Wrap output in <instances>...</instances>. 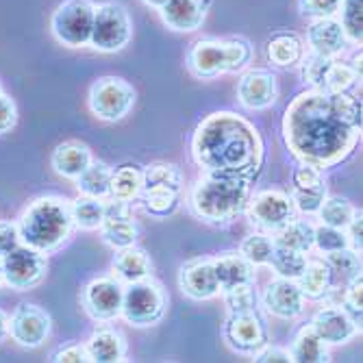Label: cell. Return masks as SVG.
<instances>
[{
	"mask_svg": "<svg viewBox=\"0 0 363 363\" xmlns=\"http://www.w3.org/2000/svg\"><path fill=\"white\" fill-rule=\"evenodd\" d=\"M361 138V101L348 91L307 89L283 116V140L301 163L318 170L346 161Z\"/></svg>",
	"mask_w": 363,
	"mask_h": 363,
	"instance_id": "1",
	"label": "cell"
},
{
	"mask_svg": "<svg viewBox=\"0 0 363 363\" xmlns=\"http://www.w3.org/2000/svg\"><path fill=\"white\" fill-rule=\"evenodd\" d=\"M259 128L233 111H216L196 126L191 157L205 172L255 181L263 168Z\"/></svg>",
	"mask_w": 363,
	"mask_h": 363,
	"instance_id": "2",
	"label": "cell"
},
{
	"mask_svg": "<svg viewBox=\"0 0 363 363\" xmlns=\"http://www.w3.org/2000/svg\"><path fill=\"white\" fill-rule=\"evenodd\" d=\"M248 179L233 174L205 172L189 191V207L196 218L209 224H230L242 213H246L250 201Z\"/></svg>",
	"mask_w": 363,
	"mask_h": 363,
	"instance_id": "3",
	"label": "cell"
},
{
	"mask_svg": "<svg viewBox=\"0 0 363 363\" xmlns=\"http://www.w3.org/2000/svg\"><path fill=\"white\" fill-rule=\"evenodd\" d=\"M74 220L70 213V203L59 196L35 198L18 220L20 242L44 255L61 248L70 240Z\"/></svg>",
	"mask_w": 363,
	"mask_h": 363,
	"instance_id": "4",
	"label": "cell"
},
{
	"mask_svg": "<svg viewBox=\"0 0 363 363\" xmlns=\"http://www.w3.org/2000/svg\"><path fill=\"white\" fill-rule=\"evenodd\" d=\"M252 59V48L246 40H201L187 55V68L196 79H216L220 74L242 72Z\"/></svg>",
	"mask_w": 363,
	"mask_h": 363,
	"instance_id": "5",
	"label": "cell"
},
{
	"mask_svg": "<svg viewBox=\"0 0 363 363\" xmlns=\"http://www.w3.org/2000/svg\"><path fill=\"white\" fill-rule=\"evenodd\" d=\"M168 311V296L163 287L148 279L128 283L124 287V298H122V311L120 315L133 326H155L163 320Z\"/></svg>",
	"mask_w": 363,
	"mask_h": 363,
	"instance_id": "6",
	"label": "cell"
},
{
	"mask_svg": "<svg viewBox=\"0 0 363 363\" xmlns=\"http://www.w3.org/2000/svg\"><path fill=\"white\" fill-rule=\"evenodd\" d=\"M96 5L91 0H63L55 9L50 30L59 44L68 48H81L89 44Z\"/></svg>",
	"mask_w": 363,
	"mask_h": 363,
	"instance_id": "7",
	"label": "cell"
},
{
	"mask_svg": "<svg viewBox=\"0 0 363 363\" xmlns=\"http://www.w3.org/2000/svg\"><path fill=\"white\" fill-rule=\"evenodd\" d=\"M133 35V24H130L128 11L118 3H103L96 5L94 24L89 46L101 52H120L128 46Z\"/></svg>",
	"mask_w": 363,
	"mask_h": 363,
	"instance_id": "8",
	"label": "cell"
},
{
	"mask_svg": "<svg viewBox=\"0 0 363 363\" xmlns=\"http://www.w3.org/2000/svg\"><path fill=\"white\" fill-rule=\"evenodd\" d=\"M89 111L103 122H120L124 120L135 105V89L124 79L103 77L94 81L87 98Z\"/></svg>",
	"mask_w": 363,
	"mask_h": 363,
	"instance_id": "9",
	"label": "cell"
},
{
	"mask_svg": "<svg viewBox=\"0 0 363 363\" xmlns=\"http://www.w3.org/2000/svg\"><path fill=\"white\" fill-rule=\"evenodd\" d=\"M248 220L266 233H277L287 222H291L298 211H296L291 196L279 189H263L255 196H250L246 207Z\"/></svg>",
	"mask_w": 363,
	"mask_h": 363,
	"instance_id": "10",
	"label": "cell"
},
{
	"mask_svg": "<svg viewBox=\"0 0 363 363\" xmlns=\"http://www.w3.org/2000/svg\"><path fill=\"white\" fill-rule=\"evenodd\" d=\"M46 255L24 244L3 257V283H7L11 289L26 291L38 287L46 279Z\"/></svg>",
	"mask_w": 363,
	"mask_h": 363,
	"instance_id": "11",
	"label": "cell"
},
{
	"mask_svg": "<svg viewBox=\"0 0 363 363\" xmlns=\"http://www.w3.org/2000/svg\"><path fill=\"white\" fill-rule=\"evenodd\" d=\"M224 340L230 350L252 357L257 350L268 344V328L261 322L257 311L228 313L224 322Z\"/></svg>",
	"mask_w": 363,
	"mask_h": 363,
	"instance_id": "12",
	"label": "cell"
},
{
	"mask_svg": "<svg viewBox=\"0 0 363 363\" xmlns=\"http://www.w3.org/2000/svg\"><path fill=\"white\" fill-rule=\"evenodd\" d=\"M124 298V285L116 277H103L91 281L83 289V309L96 322H111L120 318Z\"/></svg>",
	"mask_w": 363,
	"mask_h": 363,
	"instance_id": "13",
	"label": "cell"
},
{
	"mask_svg": "<svg viewBox=\"0 0 363 363\" xmlns=\"http://www.w3.org/2000/svg\"><path fill=\"white\" fill-rule=\"evenodd\" d=\"M50 315L35 305H20L9 315V335L22 348H40L50 335Z\"/></svg>",
	"mask_w": 363,
	"mask_h": 363,
	"instance_id": "14",
	"label": "cell"
},
{
	"mask_svg": "<svg viewBox=\"0 0 363 363\" xmlns=\"http://www.w3.org/2000/svg\"><path fill=\"white\" fill-rule=\"evenodd\" d=\"M261 303L268 313L281 320H294L305 311V296L294 279L277 277L263 289Z\"/></svg>",
	"mask_w": 363,
	"mask_h": 363,
	"instance_id": "15",
	"label": "cell"
},
{
	"mask_svg": "<svg viewBox=\"0 0 363 363\" xmlns=\"http://www.w3.org/2000/svg\"><path fill=\"white\" fill-rule=\"evenodd\" d=\"M181 291L191 301H211L220 294L213 259H191L179 272Z\"/></svg>",
	"mask_w": 363,
	"mask_h": 363,
	"instance_id": "16",
	"label": "cell"
},
{
	"mask_svg": "<svg viewBox=\"0 0 363 363\" xmlns=\"http://www.w3.org/2000/svg\"><path fill=\"white\" fill-rule=\"evenodd\" d=\"M238 98L250 111L270 109L279 98L277 77L268 70H248L238 83Z\"/></svg>",
	"mask_w": 363,
	"mask_h": 363,
	"instance_id": "17",
	"label": "cell"
},
{
	"mask_svg": "<svg viewBox=\"0 0 363 363\" xmlns=\"http://www.w3.org/2000/svg\"><path fill=\"white\" fill-rule=\"evenodd\" d=\"M311 328L326 346L348 344L357 333H361V328L354 324V320L340 305H331V307L320 309L311 320Z\"/></svg>",
	"mask_w": 363,
	"mask_h": 363,
	"instance_id": "18",
	"label": "cell"
},
{
	"mask_svg": "<svg viewBox=\"0 0 363 363\" xmlns=\"http://www.w3.org/2000/svg\"><path fill=\"white\" fill-rule=\"evenodd\" d=\"M307 44L311 48V52L322 55V57H331L337 59L340 55L346 52L348 48V38L340 24V20L335 18H322V20H313L307 28Z\"/></svg>",
	"mask_w": 363,
	"mask_h": 363,
	"instance_id": "19",
	"label": "cell"
},
{
	"mask_svg": "<svg viewBox=\"0 0 363 363\" xmlns=\"http://www.w3.org/2000/svg\"><path fill=\"white\" fill-rule=\"evenodd\" d=\"M159 11H161L163 22L179 33L198 30L207 18L205 0H168Z\"/></svg>",
	"mask_w": 363,
	"mask_h": 363,
	"instance_id": "20",
	"label": "cell"
},
{
	"mask_svg": "<svg viewBox=\"0 0 363 363\" xmlns=\"http://www.w3.org/2000/svg\"><path fill=\"white\" fill-rule=\"evenodd\" d=\"M91 161H94V155L89 146L81 142H63L52 150V157H50L55 172L70 181L81 177L89 168Z\"/></svg>",
	"mask_w": 363,
	"mask_h": 363,
	"instance_id": "21",
	"label": "cell"
},
{
	"mask_svg": "<svg viewBox=\"0 0 363 363\" xmlns=\"http://www.w3.org/2000/svg\"><path fill=\"white\" fill-rule=\"evenodd\" d=\"M91 363H118L126 357V342L116 328H98L85 344Z\"/></svg>",
	"mask_w": 363,
	"mask_h": 363,
	"instance_id": "22",
	"label": "cell"
},
{
	"mask_svg": "<svg viewBox=\"0 0 363 363\" xmlns=\"http://www.w3.org/2000/svg\"><path fill=\"white\" fill-rule=\"evenodd\" d=\"M213 268H216V277L220 283V291H228L238 285L255 283V266L242 255H235V252L222 255L213 259Z\"/></svg>",
	"mask_w": 363,
	"mask_h": 363,
	"instance_id": "23",
	"label": "cell"
},
{
	"mask_svg": "<svg viewBox=\"0 0 363 363\" xmlns=\"http://www.w3.org/2000/svg\"><path fill=\"white\" fill-rule=\"evenodd\" d=\"M113 272H116V279H120L122 283H135V281L150 277L152 261L146 255V250L138 246H128V248L118 250L113 259Z\"/></svg>",
	"mask_w": 363,
	"mask_h": 363,
	"instance_id": "24",
	"label": "cell"
},
{
	"mask_svg": "<svg viewBox=\"0 0 363 363\" xmlns=\"http://www.w3.org/2000/svg\"><path fill=\"white\" fill-rule=\"evenodd\" d=\"M296 283H298L305 298L322 301L333 287V272L326 261H307L305 270L296 279Z\"/></svg>",
	"mask_w": 363,
	"mask_h": 363,
	"instance_id": "25",
	"label": "cell"
},
{
	"mask_svg": "<svg viewBox=\"0 0 363 363\" xmlns=\"http://www.w3.org/2000/svg\"><path fill=\"white\" fill-rule=\"evenodd\" d=\"M101 235H103L107 246H111L113 250H122V248L138 244L140 226L135 224L133 218H130V213H126V216H105V220L101 224Z\"/></svg>",
	"mask_w": 363,
	"mask_h": 363,
	"instance_id": "26",
	"label": "cell"
},
{
	"mask_svg": "<svg viewBox=\"0 0 363 363\" xmlns=\"http://www.w3.org/2000/svg\"><path fill=\"white\" fill-rule=\"evenodd\" d=\"M305 57V42L296 33H279L268 42V59L279 68H296Z\"/></svg>",
	"mask_w": 363,
	"mask_h": 363,
	"instance_id": "27",
	"label": "cell"
},
{
	"mask_svg": "<svg viewBox=\"0 0 363 363\" xmlns=\"http://www.w3.org/2000/svg\"><path fill=\"white\" fill-rule=\"evenodd\" d=\"M289 357L296 363H324V361H328V346L318 337V333L309 324V326L301 328L298 335L294 337Z\"/></svg>",
	"mask_w": 363,
	"mask_h": 363,
	"instance_id": "28",
	"label": "cell"
},
{
	"mask_svg": "<svg viewBox=\"0 0 363 363\" xmlns=\"http://www.w3.org/2000/svg\"><path fill=\"white\" fill-rule=\"evenodd\" d=\"M111 174H113V170L105 161H91L89 168L81 177H77L74 183L83 196H94V198H103V201H107L111 196Z\"/></svg>",
	"mask_w": 363,
	"mask_h": 363,
	"instance_id": "29",
	"label": "cell"
},
{
	"mask_svg": "<svg viewBox=\"0 0 363 363\" xmlns=\"http://www.w3.org/2000/svg\"><path fill=\"white\" fill-rule=\"evenodd\" d=\"M313 233H315V226L309 220L294 218L291 222H287L283 228L277 230L274 242L307 255V252L313 250Z\"/></svg>",
	"mask_w": 363,
	"mask_h": 363,
	"instance_id": "30",
	"label": "cell"
},
{
	"mask_svg": "<svg viewBox=\"0 0 363 363\" xmlns=\"http://www.w3.org/2000/svg\"><path fill=\"white\" fill-rule=\"evenodd\" d=\"M70 213L74 220L77 228L83 230H96L101 228L105 220V201L103 198H94V196H79L70 203Z\"/></svg>",
	"mask_w": 363,
	"mask_h": 363,
	"instance_id": "31",
	"label": "cell"
},
{
	"mask_svg": "<svg viewBox=\"0 0 363 363\" xmlns=\"http://www.w3.org/2000/svg\"><path fill=\"white\" fill-rule=\"evenodd\" d=\"M144 177V187L142 189H172L181 191L183 189V172L179 166L168 161H155L142 172Z\"/></svg>",
	"mask_w": 363,
	"mask_h": 363,
	"instance_id": "32",
	"label": "cell"
},
{
	"mask_svg": "<svg viewBox=\"0 0 363 363\" xmlns=\"http://www.w3.org/2000/svg\"><path fill=\"white\" fill-rule=\"evenodd\" d=\"M142 187H144L142 170H138L133 166H124L111 174V196L109 198H116V201H124V203H133L135 198H140Z\"/></svg>",
	"mask_w": 363,
	"mask_h": 363,
	"instance_id": "33",
	"label": "cell"
},
{
	"mask_svg": "<svg viewBox=\"0 0 363 363\" xmlns=\"http://www.w3.org/2000/svg\"><path fill=\"white\" fill-rule=\"evenodd\" d=\"M268 266L277 272V277L296 281L301 277V272L305 270V266H307V255L274 242V250H272Z\"/></svg>",
	"mask_w": 363,
	"mask_h": 363,
	"instance_id": "34",
	"label": "cell"
},
{
	"mask_svg": "<svg viewBox=\"0 0 363 363\" xmlns=\"http://www.w3.org/2000/svg\"><path fill=\"white\" fill-rule=\"evenodd\" d=\"M142 205L152 218H168L179 209L181 191L172 189H142Z\"/></svg>",
	"mask_w": 363,
	"mask_h": 363,
	"instance_id": "35",
	"label": "cell"
},
{
	"mask_svg": "<svg viewBox=\"0 0 363 363\" xmlns=\"http://www.w3.org/2000/svg\"><path fill=\"white\" fill-rule=\"evenodd\" d=\"M333 61H335V59H331V57H322V55H315V52H311L309 57L305 55L303 61H301V77H303V83H305L309 89L324 91L326 79H328V72H331Z\"/></svg>",
	"mask_w": 363,
	"mask_h": 363,
	"instance_id": "36",
	"label": "cell"
},
{
	"mask_svg": "<svg viewBox=\"0 0 363 363\" xmlns=\"http://www.w3.org/2000/svg\"><path fill=\"white\" fill-rule=\"evenodd\" d=\"M354 213V207L346 201V198L340 196H326L324 203L320 207V211L315 213L322 224L326 226H335V228H346L350 218Z\"/></svg>",
	"mask_w": 363,
	"mask_h": 363,
	"instance_id": "37",
	"label": "cell"
},
{
	"mask_svg": "<svg viewBox=\"0 0 363 363\" xmlns=\"http://www.w3.org/2000/svg\"><path fill=\"white\" fill-rule=\"evenodd\" d=\"M340 24L346 33L350 44H359L363 40V0H342L340 7Z\"/></svg>",
	"mask_w": 363,
	"mask_h": 363,
	"instance_id": "38",
	"label": "cell"
},
{
	"mask_svg": "<svg viewBox=\"0 0 363 363\" xmlns=\"http://www.w3.org/2000/svg\"><path fill=\"white\" fill-rule=\"evenodd\" d=\"M272 250H274V238H270L266 233H252L240 246V255L244 259H248L255 268L268 266L270 257H272Z\"/></svg>",
	"mask_w": 363,
	"mask_h": 363,
	"instance_id": "39",
	"label": "cell"
},
{
	"mask_svg": "<svg viewBox=\"0 0 363 363\" xmlns=\"http://www.w3.org/2000/svg\"><path fill=\"white\" fill-rule=\"evenodd\" d=\"M291 203L298 213L305 216H315L324 203V198L328 196L326 191V183H320L315 187H307V189H291Z\"/></svg>",
	"mask_w": 363,
	"mask_h": 363,
	"instance_id": "40",
	"label": "cell"
},
{
	"mask_svg": "<svg viewBox=\"0 0 363 363\" xmlns=\"http://www.w3.org/2000/svg\"><path fill=\"white\" fill-rule=\"evenodd\" d=\"M326 263H328V268H331V272H337L346 281H352L354 277L361 274V255L354 252L352 248H344V250L326 255Z\"/></svg>",
	"mask_w": 363,
	"mask_h": 363,
	"instance_id": "41",
	"label": "cell"
},
{
	"mask_svg": "<svg viewBox=\"0 0 363 363\" xmlns=\"http://www.w3.org/2000/svg\"><path fill=\"white\" fill-rule=\"evenodd\" d=\"M313 248H318L322 255H331L350 246H348V238L344 233V228L320 224L315 226V233H313Z\"/></svg>",
	"mask_w": 363,
	"mask_h": 363,
	"instance_id": "42",
	"label": "cell"
},
{
	"mask_svg": "<svg viewBox=\"0 0 363 363\" xmlns=\"http://www.w3.org/2000/svg\"><path fill=\"white\" fill-rule=\"evenodd\" d=\"M224 294V305L228 309V313H246V311H255L257 309V291H255V283H246V285H238Z\"/></svg>",
	"mask_w": 363,
	"mask_h": 363,
	"instance_id": "43",
	"label": "cell"
},
{
	"mask_svg": "<svg viewBox=\"0 0 363 363\" xmlns=\"http://www.w3.org/2000/svg\"><path fill=\"white\" fill-rule=\"evenodd\" d=\"M344 305H340L352 320L354 324L361 328V322H363V277H354L352 281H348V287L344 289V298H342Z\"/></svg>",
	"mask_w": 363,
	"mask_h": 363,
	"instance_id": "44",
	"label": "cell"
},
{
	"mask_svg": "<svg viewBox=\"0 0 363 363\" xmlns=\"http://www.w3.org/2000/svg\"><path fill=\"white\" fill-rule=\"evenodd\" d=\"M361 81V77L357 74V70L350 63H340L337 59L331 65V72H328L326 79V87L324 91H348L350 87H354V83Z\"/></svg>",
	"mask_w": 363,
	"mask_h": 363,
	"instance_id": "45",
	"label": "cell"
},
{
	"mask_svg": "<svg viewBox=\"0 0 363 363\" xmlns=\"http://www.w3.org/2000/svg\"><path fill=\"white\" fill-rule=\"evenodd\" d=\"M342 0H298V9L305 18L322 20V18H335L340 13Z\"/></svg>",
	"mask_w": 363,
	"mask_h": 363,
	"instance_id": "46",
	"label": "cell"
},
{
	"mask_svg": "<svg viewBox=\"0 0 363 363\" xmlns=\"http://www.w3.org/2000/svg\"><path fill=\"white\" fill-rule=\"evenodd\" d=\"M291 183H294V189H307V187H315L324 183V177H322V170L309 166V163H301L291 174Z\"/></svg>",
	"mask_w": 363,
	"mask_h": 363,
	"instance_id": "47",
	"label": "cell"
},
{
	"mask_svg": "<svg viewBox=\"0 0 363 363\" xmlns=\"http://www.w3.org/2000/svg\"><path fill=\"white\" fill-rule=\"evenodd\" d=\"M18 122V107L13 103V98L0 89V135L9 133Z\"/></svg>",
	"mask_w": 363,
	"mask_h": 363,
	"instance_id": "48",
	"label": "cell"
},
{
	"mask_svg": "<svg viewBox=\"0 0 363 363\" xmlns=\"http://www.w3.org/2000/svg\"><path fill=\"white\" fill-rule=\"evenodd\" d=\"M344 233L348 238V246L361 255V250H363V213H361V209H354L348 226L344 228Z\"/></svg>",
	"mask_w": 363,
	"mask_h": 363,
	"instance_id": "49",
	"label": "cell"
},
{
	"mask_svg": "<svg viewBox=\"0 0 363 363\" xmlns=\"http://www.w3.org/2000/svg\"><path fill=\"white\" fill-rule=\"evenodd\" d=\"M20 233L16 222H0V259L20 246Z\"/></svg>",
	"mask_w": 363,
	"mask_h": 363,
	"instance_id": "50",
	"label": "cell"
},
{
	"mask_svg": "<svg viewBox=\"0 0 363 363\" xmlns=\"http://www.w3.org/2000/svg\"><path fill=\"white\" fill-rule=\"evenodd\" d=\"M55 363H89V354L83 344H70L63 346L52 354Z\"/></svg>",
	"mask_w": 363,
	"mask_h": 363,
	"instance_id": "51",
	"label": "cell"
},
{
	"mask_svg": "<svg viewBox=\"0 0 363 363\" xmlns=\"http://www.w3.org/2000/svg\"><path fill=\"white\" fill-rule=\"evenodd\" d=\"M252 359L257 363H287V361H291L289 350H285L281 346H270V344H266L261 350H257L252 354Z\"/></svg>",
	"mask_w": 363,
	"mask_h": 363,
	"instance_id": "52",
	"label": "cell"
},
{
	"mask_svg": "<svg viewBox=\"0 0 363 363\" xmlns=\"http://www.w3.org/2000/svg\"><path fill=\"white\" fill-rule=\"evenodd\" d=\"M7 335H9V315L0 309V342H3Z\"/></svg>",
	"mask_w": 363,
	"mask_h": 363,
	"instance_id": "53",
	"label": "cell"
},
{
	"mask_svg": "<svg viewBox=\"0 0 363 363\" xmlns=\"http://www.w3.org/2000/svg\"><path fill=\"white\" fill-rule=\"evenodd\" d=\"M166 3H168V0H144V5H148L152 9H161Z\"/></svg>",
	"mask_w": 363,
	"mask_h": 363,
	"instance_id": "54",
	"label": "cell"
},
{
	"mask_svg": "<svg viewBox=\"0 0 363 363\" xmlns=\"http://www.w3.org/2000/svg\"><path fill=\"white\" fill-rule=\"evenodd\" d=\"M0 285H3V259H0Z\"/></svg>",
	"mask_w": 363,
	"mask_h": 363,
	"instance_id": "55",
	"label": "cell"
}]
</instances>
